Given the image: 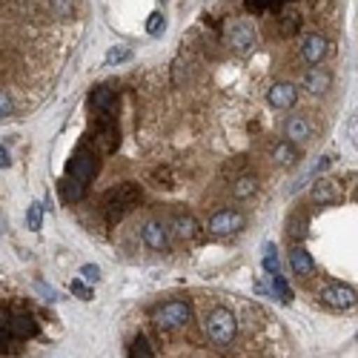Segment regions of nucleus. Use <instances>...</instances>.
Segmentation results:
<instances>
[{"instance_id":"f03ea898","label":"nucleus","mask_w":358,"mask_h":358,"mask_svg":"<svg viewBox=\"0 0 358 358\" xmlns=\"http://www.w3.org/2000/svg\"><path fill=\"white\" fill-rule=\"evenodd\" d=\"M203 330H206V336H210L215 344L227 347V344H232V341H235L238 321H235V315H232L227 307H215L210 315H206Z\"/></svg>"},{"instance_id":"c85d7f7f","label":"nucleus","mask_w":358,"mask_h":358,"mask_svg":"<svg viewBox=\"0 0 358 358\" xmlns=\"http://www.w3.org/2000/svg\"><path fill=\"white\" fill-rule=\"evenodd\" d=\"M129 57H132V49H129V46H112V49L106 52V64L115 66V64L129 61Z\"/></svg>"},{"instance_id":"5701e85b","label":"nucleus","mask_w":358,"mask_h":358,"mask_svg":"<svg viewBox=\"0 0 358 358\" xmlns=\"http://www.w3.org/2000/svg\"><path fill=\"white\" fill-rule=\"evenodd\" d=\"M49 12L55 20H69L75 15V0H49Z\"/></svg>"},{"instance_id":"72a5a7b5","label":"nucleus","mask_w":358,"mask_h":358,"mask_svg":"<svg viewBox=\"0 0 358 358\" xmlns=\"http://www.w3.org/2000/svg\"><path fill=\"white\" fill-rule=\"evenodd\" d=\"M15 112V103H12V95L0 89V117H9Z\"/></svg>"},{"instance_id":"ddd939ff","label":"nucleus","mask_w":358,"mask_h":358,"mask_svg":"<svg viewBox=\"0 0 358 358\" xmlns=\"http://www.w3.org/2000/svg\"><path fill=\"white\" fill-rule=\"evenodd\" d=\"M327 52H330V43H327V38H321V35H307L301 41V57L310 66H318L327 57Z\"/></svg>"},{"instance_id":"f257e3e1","label":"nucleus","mask_w":358,"mask_h":358,"mask_svg":"<svg viewBox=\"0 0 358 358\" xmlns=\"http://www.w3.org/2000/svg\"><path fill=\"white\" fill-rule=\"evenodd\" d=\"M138 201H141V184H135V181L117 184L115 189L106 192V201H103V206H106V218H109V221H121L127 213L135 210Z\"/></svg>"},{"instance_id":"f704fd0d","label":"nucleus","mask_w":358,"mask_h":358,"mask_svg":"<svg viewBox=\"0 0 358 358\" xmlns=\"http://www.w3.org/2000/svg\"><path fill=\"white\" fill-rule=\"evenodd\" d=\"M9 338V315H0V344H6Z\"/></svg>"},{"instance_id":"bb28decb","label":"nucleus","mask_w":358,"mask_h":358,"mask_svg":"<svg viewBox=\"0 0 358 358\" xmlns=\"http://www.w3.org/2000/svg\"><path fill=\"white\" fill-rule=\"evenodd\" d=\"M264 270H266V275L281 273V264H278V255H275V247L273 244L264 247Z\"/></svg>"},{"instance_id":"4c0bfd02","label":"nucleus","mask_w":358,"mask_h":358,"mask_svg":"<svg viewBox=\"0 0 358 358\" xmlns=\"http://www.w3.org/2000/svg\"><path fill=\"white\" fill-rule=\"evenodd\" d=\"M355 341H358V336H355Z\"/></svg>"},{"instance_id":"c756f323","label":"nucleus","mask_w":358,"mask_h":358,"mask_svg":"<svg viewBox=\"0 0 358 358\" xmlns=\"http://www.w3.org/2000/svg\"><path fill=\"white\" fill-rule=\"evenodd\" d=\"M270 278H273V292H278L281 301L289 304V301H292V289L287 287V281L281 278V273H275V275H270Z\"/></svg>"},{"instance_id":"aec40b11","label":"nucleus","mask_w":358,"mask_h":358,"mask_svg":"<svg viewBox=\"0 0 358 358\" xmlns=\"http://www.w3.org/2000/svg\"><path fill=\"white\" fill-rule=\"evenodd\" d=\"M172 229H175L178 238H184V241H195V238L201 235V224L192 215H178L175 224H172Z\"/></svg>"},{"instance_id":"9d476101","label":"nucleus","mask_w":358,"mask_h":358,"mask_svg":"<svg viewBox=\"0 0 358 358\" xmlns=\"http://www.w3.org/2000/svg\"><path fill=\"white\" fill-rule=\"evenodd\" d=\"M298 101V86L295 83H273L266 92V103L273 109H292Z\"/></svg>"},{"instance_id":"6e6552de","label":"nucleus","mask_w":358,"mask_h":358,"mask_svg":"<svg viewBox=\"0 0 358 358\" xmlns=\"http://www.w3.org/2000/svg\"><path fill=\"white\" fill-rule=\"evenodd\" d=\"M244 224H247V218L238 210H218L210 218V232L213 235H235L244 229Z\"/></svg>"},{"instance_id":"a211bd4d","label":"nucleus","mask_w":358,"mask_h":358,"mask_svg":"<svg viewBox=\"0 0 358 358\" xmlns=\"http://www.w3.org/2000/svg\"><path fill=\"white\" fill-rule=\"evenodd\" d=\"M341 198L336 181H327V178H318V181L313 184V201L315 203H336Z\"/></svg>"},{"instance_id":"2f4dec72","label":"nucleus","mask_w":358,"mask_h":358,"mask_svg":"<svg viewBox=\"0 0 358 358\" xmlns=\"http://www.w3.org/2000/svg\"><path fill=\"white\" fill-rule=\"evenodd\" d=\"M69 289H72V295H78V298H80V301H92V289H89L80 278H75V281L69 284Z\"/></svg>"},{"instance_id":"e433bc0d","label":"nucleus","mask_w":358,"mask_h":358,"mask_svg":"<svg viewBox=\"0 0 358 358\" xmlns=\"http://www.w3.org/2000/svg\"><path fill=\"white\" fill-rule=\"evenodd\" d=\"M352 143L358 146V117H352Z\"/></svg>"},{"instance_id":"1a4fd4ad","label":"nucleus","mask_w":358,"mask_h":358,"mask_svg":"<svg viewBox=\"0 0 358 358\" xmlns=\"http://www.w3.org/2000/svg\"><path fill=\"white\" fill-rule=\"evenodd\" d=\"M89 106H92L95 117H115V106H117V98L109 86H95L92 95H89Z\"/></svg>"},{"instance_id":"9b49d317","label":"nucleus","mask_w":358,"mask_h":358,"mask_svg":"<svg viewBox=\"0 0 358 358\" xmlns=\"http://www.w3.org/2000/svg\"><path fill=\"white\" fill-rule=\"evenodd\" d=\"M284 138L292 143H307L313 138V124L307 115H289L284 124Z\"/></svg>"},{"instance_id":"39448f33","label":"nucleus","mask_w":358,"mask_h":358,"mask_svg":"<svg viewBox=\"0 0 358 358\" xmlns=\"http://www.w3.org/2000/svg\"><path fill=\"white\" fill-rule=\"evenodd\" d=\"M318 298H321V304L330 307V310H352V307L358 304L355 289L347 287V284H327V287L318 292Z\"/></svg>"},{"instance_id":"20e7f679","label":"nucleus","mask_w":358,"mask_h":358,"mask_svg":"<svg viewBox=\"0 0 358 358\" xmlns=\"http://www.w3.org/2000/svg\"><path fill=\"white\" fill-rule=\"evenodd\" d=\"M98 169H101V164H98V155L92 152L89 146H80L78 152L69 158V166H66V175H72L75 181H80L83 187H89L92 184V178L98 175Z\"/></svg>"},{"instance_id":"0eeeda50","label":"nucleus","mask_w":358,"mask_h":358,"mask_svg":"<svg viewBox=\"0 0 358 358\" xmlns=\"http://www.w3.org/2000/svg\"><path fill=\"white\" fill-rule=\"evenodd\" d=\"M117 143H121V132H117L115 117H95V146L101 152H115Z\"/></svg>"},{"instance_id":"4be33fe9","label":"nucleus","mask_w":358,"mask_h":358,"mask_svg":"<svg viewBox=\"0 0 358 358\" xmlns=\"http://www.w3.org/2000/svg\"><path fill=\"white\" fill-rule=\"evenodd\" d=\"M298 29H301V15H298V12H284V15H281V23H278L281 38L298 35Z\"/></svg>"},{"instance_id":"6ab92c4d","label":"nucleus","mask_w":358,"mask_h":358,"mask_svg":"<svg viewBox=\"0 0 358 358\" xmlns=\"http://www.w3.org/2000/svg\"><path fill=\"white\" fill-rule=\"evenodd\" d=\"M57 189H61V201H64V203H78V201H83V195H86V187H83L80 181H75L72 175H64L61 184H57Z\"/></svg>"},{"instance_id":"7c9ffc66","label":"nucleus","mask_w":358,"mask_h":358,"mask_svg":"<svg viewBox=\"0 0 358 358\" xmlns=\"http://www.w3.org/2000/svg\"><path fill=\"white\" fill-rule=\"evenodd\" d=\"M307 224H310L307 215H292V221H289V235H292V238H304V235H307Z\"/></svg>"},{"instance_id":"cd10ccee","label":"nucleus","mask_w":358,"mask_h":358,"mask_svg":"<svg viewBox=\"0 0 358 358\" xmlns=\"http://www.w3.org/2000/svg\"><path fill=\"white\" fill-rule=\"evenodd\" d=\"M129 358H155V352H152V347H149L146 338H135L129 344Z\"/></svg>"},{"instance_id":"f8f14e48","label":"nucleus","mask_w":358,"mask_h":358,"mask_svg":"<svg viewBox=\"0 0 358 358\" xmlns=\"http://www.w3.org/2000/svg\"><path fill=\"white\" fill-rule=\"evenodd\" d=\"M141 238H143V244H146L149 250H155V252H164V250L169 247V232H166V227H164L161 221H149V224H143Z\"/></svg>"},{"instance_id":"7ed1b4c3","label":"nucleus","mask_w":358,"mask_h":358,"mask_svg":"<svg viewBox=\"0 0 358 358\" xmlns=\"http://www.w3.org/2000/svg\"><path fill=\"white\" fill-rule=\"evenodd\" d=\"M152 318L161 330H181V327H187L192 321V307L187 301H166L155 310Z\"/></svg>"},{"instance_id":"2eb2a0df","label":"nucleus","mask_w":358,"mask_h":358,"mask_svg":"<svg viewBox=\"0 0 358 358\" xmlns=\"http://www.w3.org/2000/svg\"><path fill=\"white\" fill-rule=\"evenodd\" d=\"M330 86H333V75L327 72V69H310L304 75V92L310 95H324V92H330Z\"/></svg>"},{"instance_id":"473e14b6","label":"nucleus","mask_w":358,"mask_h":358,"mask_svg":"<svg viewBox=\"0 0 358 358\" xmlns=\"http://www.w3.org/2000/svg\"><path fill=\"white\" fill-rule=\"evenodd\" d=\"M80 278H83V281H89V284L101 281V266H95V264H86V266H80Z\"/></svg>"},{"instance_id":"4468645a","label":"nucleus","mask_w":358,"mask_h":358,"mask_svg":"<svg viewBox=\"0 0 358 358\" xmlns=\"http://www.w3.org/2000/svg\"><path fill=\"white\" fill-rule=\"evenodd\" d=\"M38 321L32 315H9V336L12 338H20V341H29L38 336Z\"/></svg>"},{"instance_id":"c9c22d12","label":"nucleus","mask_w":358,"mask_h":358,"mask_svg":"<svg viewBox=\"0 0 358 358\" xmlns=\"http://www.w3.org/2000/svg\"><path fill=\"white\" fill-rule=\"evenodd\" d=\"M12 166V158H9V149L0 146V169H9Z\"/></svg>"},{"instance_id":"393cba45","label":"nucleus","mask_w":358,"mask_h":358,"mask_svg":"<svg viewBox=\"0 0 358 358\" xmlns=\"http://www.w3.org/2000/svg\"><path fill=\"white\" fill-rule=\"evenodd\" d=\"M284 3H292V0H247V12H266V9H281Z\"/></svg>"},{"instance_id":"412c9836","label":"nucleus","mask_w":358,"mask_h":358,"mask_svg":"<svg viewBox=\"0 0 358 358\" xmlns=\"http://www.w3.org/2000/svg\"><path fill=\"white\" fill-rule=\"evenodd\" d=\"M258 192V181H255V175H241L238 181L232 184V198H238V201H247V198H252Z\"/></svg>"},{"instance_id":"b1692460","label":"nucleus","mask_w":358,"mask_h":358,"mask_svg":"<svg viewBox=\"0 0 358 358\" xmlns=\"http://www.w3.org/2000/svg\"><path fill=\"white\" fill-rule=\"evenodd\" d=\"M41 224H43V203H29V210H26V227L32 229V232H41Z\"/></svg>"},{"instance_id":"dca6fc26","label":"nucleus","mask_w":358,"mask_h":358,"mask_svg":"<svg viewBox=\"0 0 358 358\" xmlns=\"http://www.w3.org/2000/svg\"><path fill=\"white\" fill-rule=\"evenodd\" d=\"M273 161L278 164V166H284V169H289V166H295L298 161H301V152H298V143H292V141H281V143H275L273 146Z\"/></svg>"},{"instance_id":"f3484780","label":"nucleus","mask_w":358,"mask_h":358,"mask_svg":"<svg viewBox=\"0 0 358 358\" xmlns=\"http://www.w3.org/2000/svg\"><path fill=\"white\" fill-rule=\"evenodd\" d=\"M289 266H292V273L301 275V278L315 275V261H313V255H310L304 247H292V252H289Z\"/></svg>"},{"instance_id":"423d86ee","label":"nucleus","mask_w":358,"mask_h":358,"mask_svg":"<svg viewBox=\"0 0 358 358\" xmlns=\"http://www.w3.org/2000/svg\"><path fill=\"white\" fill-rule=\"evenodd\" d=\"M227 43L235 49V52H252L255 43H258V35H255V26L252 23H241L235 20L229 29H227Z\"/></svg>"},{"instance_id":"a878e982","label":"nucleus","mask_w":358,"mask_h":358,"mask_svg":"<svg viewBox=\"0 0 358 358\" xmlns=\"http://www.w3.org/2000/svg\"><path fill=\"white\" fill-rule=\"evenodd\" d=\"M164 29H166V20H164V15H161V12H152V15L146 17V35H149V38L164 35Z\"/></svg>"}]
</instances>
